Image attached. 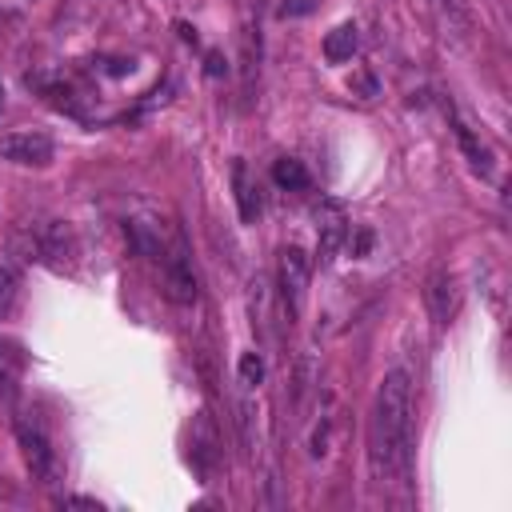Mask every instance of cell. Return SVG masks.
<instances>
[{"instance_id": "1", "label": "cell", "mask_w": 512, "mask_h": 512, "mask_svg": "<svg viewBox=\"0 0 512 512\" xmlns=\"http://www.w3.org/2000/svg\"><path fill=\"white\" fill-rule=\"evenodd\" d=\"M412 460V384L408 372L392 368L376 384L368 416V468L376 484L400 480Z\"/></svg>"}, {"instance_id": "2", "label": "cell", "mask_w": 512, "mask_h": 512, "mask_svg": "<svg viewBox=\"0 0 512 512\" xmlns=\"http://www.w3.org/2000/svg\"><path fill=\"white\" fill-rule=\"evenodd\" d=\"M308 276H312V260L304 248L288 244L280 248V264H276V280H280V300L284 308L296 316L300 304H304V292H308Z\"/></svg>"}, {"instance_id": "3", "label": "cell", "mask_w": 512, "mask_h": 512, "mask_svg": "<svg viewBox=\"0 0 512 512\" xmlns=\"http://www.w3.org/2000/svg\"><path fill=\"white\" fill-rule=\"evenodd\" d=\"M16 440H20V448H24V464H28V472L40 480V484H56V472H60V464H56V448L48 444V436H44V428L32 420H16Z\"/></svg>"}, {"instance_id": "4", "label": "cell", "mask_w": 512, "mask_h": 512, "mask_svg": "<svg viewBox=\"0 0 512 512\" xmlns=\"http://www.w3.org/2000/svg\"><path fill=\"white\" fill-rule=\"evenodd\" d=\"M0 160L24 164V168H44L52 160V136L48 132H8L0 136Z\"/></svg>"}, {"instance_id": "5", "label": "cell", "mask_w": 512, "mask_h": 512, "mask_svg": "<svg viewBox=\"0 0 512 512\" xmlns=\"http://www.w3.org/2000/svg\"><path fill=\"white\" fill-rule=\"evenodd\" d=\"M424 304H428V312H432L436 324H448L456 316V308H460V284H456V276L448 268H432L428 272V280H424Z\"/></svg>"}, {"instance_id": "6", "label": "cell", "mask_w": 512, "mask_h": 512, "mask_svg": "<svg viewBox=\"0 0 512 512\" xmlns=\"http://www.w3.org/2000/svg\"><path fill=\"white\" fill-rule=\"evenodd\" d=\"M160 260H164V296L172 304H192L200 288H196V272H192L184 248L176 244L172 252H160Z\"/></svg>"}, {"instance_id": "7", "label": "cell", "mask_w": 512, "mask_h": 512, "mask_svg": "<svg viewBox=\"0 0 512 512\" xmlns=\"http://www.w3.org/2000/svg\"><path fill=\"white\" fill-rule=\"evenodd\" d=\"M316 236H320V260H332L340 244L348 240V216L336 200H320L316 208Z\"/></svg>"}, {"instance_id": "8", "label": "cell", "mask_w": 512, "mask_h": 512, "mask_svg": "<svg viewBox=\"0 0 512 512\" xmlns=\"http://www.w3.org/2000/svg\"><path fill=\"white\" fill-rule=\"evenodd\" d=\"M432 12H436V24H440L444 40H456V44L468 40V32H472L468 0H432Z\"/></svg>"}, {"instance_id": "9", "label": "cell", "mask_w": 512, "mask_h": 512, "mask_svg": "<svg viewBox=\"0 0 512 512\" xmlns=\"http://www.w3.org/2000/svg\"><path fill=\"white\" fill-rule=\"evenodd\" d=\"M356 48H360V32H356V24H336V28L324 36V56H328V64H344V60H352Z\"/></svg>"}, {"instance_id": "10", "label": "cell", "mask_w": 512, "mask_h": 512, "mask_svg": "<svg viewBox=\"0 0 512 512\" xmlns=\"http://www.w3.org/2000/svg\"><path fill=\"white\" fill-rule=\"evenodd\" d=\"M216 428H212V420L200 412L196 416V428H192V460L200 464V472H208L212 464H216Z\"/></svg>"}, {"instance_id": "11", "label": "cell", "mask_w": 512, "mask_h": 512, "mask_svg": "<svg viewBox=\"0 0 512 512\" xmlns=\"http://www.w3.org/2000/svg\"><path fill=\"white\" fill-rule=\"evenodd\" d=\"M232 188H236L240 220H244V224H252V220L260 216V196H256V184H252V176H248V168H244V164H236V168H232Z\"/></svg>"}, {"instance_id": "12", "label": "cell", "mask_w": 512, "mask_h": 512, "mask_svg": "<svg viewBox=\"0 0 512 512\" xmlns=\"http://www.w3.org/2000/svg\"><path fill=\"white\" fill-rule=\"evenodd\" d=\"M256 68H260V28L244 24L240 28V76H244V92H252Z\"/></svg>"}, {"instance_id": "13", "label": "cell", "mask_w": 512, "mask_h": 512, "mask_svg": "<svg viewBox=\"0 0 512 512\" xmlns=\"http://www.w3.org/2000/svg\"><path fill=\"white\" fill-rule=\"evenodd\" d=\"M272 180H276L284 192H304V188H308V168H304L300 160H292V156H280V160L272 164Z\"/></svg>"}, {"instance_id": "14", "label": "cell", "mask_w": 512, "mask_h": 512, "mask_svg": "<svg viewBox=\"0 0 512 512\" xmlns=\"http://www.w3.org/2000/svg\"><path fill=\"white\" fill-rule=\"evenodd\" d=\"M16 300H20V280L12 268H0V324L16 312Z\"/></svg>"}, {"instance_id": "15", "label": "cell", "mask_w": 512, "mask_h": 512, "mask_svg": "<svg viewBox=\"0 0 512 512\" xmlns=\"http://www.w3.org/2000/svg\"><path fill=\"white\" fill-rule=\"evenodd\" d=\"M456 136H460V148L468 152L472 168H476V172H488V152H484V144L472 136V128H468V124H456Z\"/></svg>"}, {"instance_id": "16", "label": "cell", "mask_w": 512, "mask_h": 512, "mask_svg": "<svg viewBox=\"0 0 512 512\" xmlns=\"http://www.w3.org/2000/svg\"><path fill=\"white\" fill-rule=\"evenodd\" d=\"M20 364H24V356L16 352V344L0 340V384H12L20 376Z\"/></svg>"}, {"instance_id": "17", "label": "cell", "mask_w": 512, "mask_h": 512, "mask_svg": "<svg viewBox=\"0 0 512 512\" xmlns=\"http://www.w3.org/2000/svg\"><path fill=\"white\" fill-rule=\"evenodd\" d=\"M260 380H264V360H260L256 352H244V356H240V384L256 388Z\"/></svg>"}, {"instance_id": "18", "label": "cell", "mask_w": 512, "mask_h": 512, "mask_svg": "<svg viewBox=\"0 0 512 512\" xmlns=\"http://www.w3.org/2000/svg\"><path fill=\"white\" fill-rule=\"evenodd\" d=\"M368 244H372V232H368V228H360V232H356V244H352V252H356V256H364V252H368Z\"/></svg>"}, {"instance_id": "19", "label": "cell", "mask_w": 512, "mask_h": 512, "mask_svg": "<svg viewBox=\"0 0 512 512\" xmlns=\"http://www.w3.org/2000/svg\"><path fill=\"white\" fill-rule=\"evenodd\" d=\"M224 72V56L220 52H208V76H220Z\"/></svg>"}, {"instance_id": "20", "label": "cell", "mask_w": 512, "mask_h": 512, "mask_svg": "<svg viewBox=\"0 0 512 512\" xmlns=\"http://www.w3.org/2000/svg\"><path fill=\"white\" fill-rule=\"evenodd\" d=\"M64 504H68V508H96V512H100V504H96V500H88V496H68Z\"/></svg>"}, {"instance_id": "21", "label": "cell", "mask_w": 512, "mask_h": 512, "mask_svg": "<svg viewBox=\"0 0 512 512\" xmlns=\"http://www.w3.org/2000/svg\"><path fill=\"white\" fill-rule=\"evenodd\" d=\"M28 4H36V0H0V12H24Z\"/></svg>"}, {"instance_id": "22", "label": "cell", "mask_w": 512, "mask_h": 512, "mask_svg": "<svg viewBox=\"0 0 512 512\" xmlns=\"http://www.w3.org/2000/svg\"><path fill=\"white\" fill-rule=\"evenodd\" d=\"M0 104H4V100H0Z\"/></svg>"}]
</instances>
